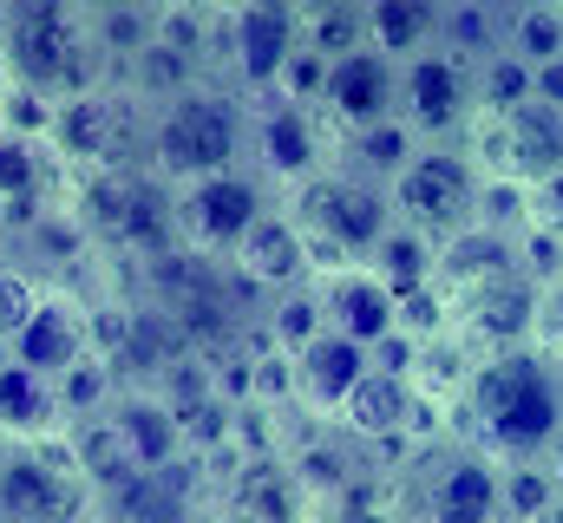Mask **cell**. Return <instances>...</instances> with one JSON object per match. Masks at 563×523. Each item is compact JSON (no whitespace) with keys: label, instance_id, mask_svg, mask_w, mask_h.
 <instances>
[{"label":"cell","instance_id":"obj_1","mask_svg":"<svg viewBox=\"0 0 563 523\" xmlns=\"http://www.w3.org/2000/svg\"><path fill=\"white\" fill-rule=\"evenodd\" d=\"M452 405L478 432V452H492L498 465H531L563 425V380L538 347H511L472 360L465 392Z\"/></svg>","mask_w":563,"mask_h":523},{"label":"cell","instance_id":"obj_2","mask_svg":"<svg viewBox=\"0 0 563 523\" xmlns=\"http://www.w3.org/2000/svg\"><path fill=\"white\" fill-rule=\"evenodd\" d=\"M282 210L295 216L314 275H334V268L367 262L387 243V230H394L387 183H374V177H361V170H347V164H328V170H314L308 183L282 190Z\"/></svg>","mask_w":563,"mask_h":523},{"label":"cell","instance_id":"obj_3","mask_svg":"<svg viewBox=\"0 0 563 523\" xmlns=\"http://www.w3.org/2000/svg\"><path fill=\"white\" fill-rule=\"evenodd\" d=\"M250 157V112L236 92L197 79L170 99L151 105V151L144 164L177 190V183H197V177H217V170H236Z\"/></svg>","mask_w":563,"mask_h":523},{"label":"cell","instance_id":"obj_4","mask_svg":"<svg viewBox=\"0 0 563 523\" xmlns=\"http://www.w3.org/2000/svg\"><path fill=\"white\" fill-rule=\"evenodd\" d=\"M73 216L86 223L92 249L119 262H157L170 256L177 236V190L151 170V164H125V170H86L73 190Z\"/></svg>","mask_w":563,"mask_h":523},{"label":"cell","instance_id":"obj_5","mask_svg":"<svg viewBox=\"0 0 563 523\" xmlns=\"http://www.w3.org/2000/svg\"><path fill=\"white\" fill-rule=\"evenodd\" d=\"M151 99H139L125 79H99L86 92L53 99V131L46 144L73 164V170H125L144 164L151 151Z\"/></svg>","mask_w":563,"mask_h":523},{"label":"cell","instance_id":"obj_6","mask_svg":"<svg viewBox=\"0 0 563 523\" xmlns=\"http://www.w3.org/2000/svg\"><path fill=\"white\" fill-rule=\"evenodd\" d=\"M478 183H485V170L472 164V151H459V144H420L407 157V170L387 183L394 223L439 249L445 236H459V230L478 223Z\"/></svg>","mask_w":563,"mask_h":523},{"label":"cell","instance_id":"obj_7","mask_svg":"<svg viewBox=\"0 0 563 523\" xmlns=\"http://www.w3.org/2000/svg\"><path fill=\"white\" fill-rule=\"evenodd\" d=\"M282 197L269 190L263 170L236 164V170H217V177H197V183H177V236L203 256H236V243L276 210Z\"/></svg>","mask_w":563,"mask_h":523},{"label":"cell","instance_id":"obj_8","mask_svg":"<svg viewBox=\"0 0 563 523\" xmlns=\"http://www.w3.org/2000/svg\"><path fill=\"white\" fill-rule=\"evenodd\" d=\"M99 498L73 471L66 445H7L0 458V523H79Z\"/></svg>","mask_w":563,"mask_h":523},{"label":"cell","instance_id":"obj_9","mask_svg":"<svg viewBox=\"0 0 563 523\" xmlns=\"http://www.w3.org/2000/svg\"><path fill=\"white\" fill-rule=\"evenodd\" d=\"M400 125L413 131L420 144H452L459 131L478 119L472 105V59L445 53V46H426L400 66Z\"/></svg>","mask_w":563,"mask_h":523},{"label":"cell","instance_id":"obj_10","mask_svg":"<svg viewBox=\"0 0 563 523\" xmlns=\"http://www.w3.org/2000/svg\"><path fill=\"white\" fill-rule=\"evenodd\" d=\"M472 164L485 177H511V183L538 190L544 177L563 170V112L531 99V105H518L505 119H478V131H472Z\"/></svg>","mask_w":563,"mask_h":523},{"label":"cell","instance_id":"obj_11","mask_svg":"<svg viewBox=\"0 0 563 523\" xmlns=\"http://www.w3.org/2000/svg\"><path fill=\"white\" fill-rule=\"evenodd\" d=\"M301 46V13L295 0H236L223 13V53H230V73L250 99H269L282 79V66L295 59Z\"/></svg>","mask_w":563,"mask_h":523},{"label":"cell","instance_id":"obj_12","mask_svg":"<svg viewBox=\"0 0 563 523\" xmlns=\"http://www.w3.org/2000/svg\"><path fill=\"white\" fill-rule=\"evenodd\" d=\"M538 301H544V288H538L525 268H511V275H498V281H485V288H472V294L452 301V334L465 341L472 360L531 347V334H538Z\"/></svg>","mask_w":563,"mask_h":523},{"label":"cell","instance_id":"obj_13","mask_svg":"<svg viewBox=\"0 0 563 523\" xmlns=\"http://www.w3.org/2000/svg\"><path fill=\"white\" fill-rule=\"evenodd\" d=\"M250 151H256V170L269 177V190H295L308 183L314 170H328V131L308 105H288V99H263L250 112Z\"/></svg>","mask_w":563,"mask_h":523},{"label":"cell","instance_id":"obj_14","mask_svg":"<svg viewBox=\"0 0 563 523\" xmlns=\"http://www.w3.org/2000/svg\"><path fill=\"white\" fill-rule=\"evenodd\" d=\"M7 354L20 367H33L40 380H59L79 354H92V301L73 294L66 281H46L40 308L26 314V327L7 341Z\"/></svg>","mask_w":563,"mask_h":523},{"label":"cell","instance_id":"obj_15","mask_svg":"<svg viewBox=\"0 0 563 523\" xmlns=\"http://www.w3.org/2000/svg\"><path fill=\"white\" fill-rule=\"evenodd\" d=\"M432 399H426L407 374H387V367H367L361 380H354V392L341 399V432L354 438V445H394V438H413V432H426L432 425Z\"/></svg>","mask_w":563,"mask_h":523},{"label":"cell","instance_id":"obj_16","mask_svg":"<svg viewBox=\"0 0 563 523\" xmlns=\"http://www.w3.org/2000/svg\"><path fill=\"white\" fill-rule=\"evenodd\" d=\"M321 112L328 125H341L347 137L380 119L400 112V66L374 46H354V53H334L328 59V86H321Z\"/></svg>","mask_w":563,"mask_h":523},{"label":"cell","instance_id":"obj_17","mask_svg":"<svg viewBox=\"0 0 563 523\" xmlns=\"http://www.w3.org/2000/svg\"><path fill=\"white\" fill-rule=\"evenodd\" d=\"M420 518L426 523H505V511H498V458L478 452V445L439 452L420 485Z\"/></svg>","mask_w":563,"mask_h":523},{"label":"cell","instance_id":"obj_18","mask_svg":"<svg viewBox=\"0 0 563 523\" xmlns=\"http://www.w3.org/2000/svg\"><path fill=\"white\" fill-rule=\"evenodd\" d=\"M314 294H321V314L334 334H347L354 347H374L400 327V301L387 294V281L354 262V268H334V275H314Z\"/></svg>","mask_w":563,"mask_h":523},{"label":"cell","instance_id":"obj_19","mask_svg":"<svg viewBox=\"0 0 563 523\" xmlns=\"http://www.w3.org/2000/svg\"><path fill=\"white\" fill-rule=\"evenodd\" d=\"M230 268L256 288V294H288V288H308L314 281V262H308V243H301V230H295V216L288 210H269L243 243H236V256Z\"/></svg>","mask_w":563,"mask_h":523},{"label":"cell","instance_id":"obj_20","mask_svg":"<svg viewBox=\"0 0 563 523\" xmlns=\"http://www.w3.org/2000/svg\"><path fill=\"white\" fill-rule=\"evenodd\" d=\"M295 360V412H308V419H334L341 412V399L354 392V380L374 367L367 360V347H354L347 334H334V327H321L301 354H288Z\"/></svg>","mask_w":563,"mask_h":523},{"label":"cell","instance_id":"obj_21","mask_svg":"<svg viewBox=\"0 0 563 523\" xmlns=\"http://www.w3.org/2000/svg\"><path fill=\"white\" fill-rule=\"evenodd\" d=\"M112 399H119V392H112ZM59 445H66V458H73V471L86 478L92 498H112V491H125L132 478H144L139 458H132V445H125V432L112 425V405H106V412H86V419H66Z\"/></svg>","mask_w":563,"mask_h":523},{"label":"cell","instance_id":"obj_22","mask_svg":"<svg viewBox=\"0 0 563 523\" xmlns=\"http://www.w3.org/2000/svg\"><path fill=\"white\" fill-rule=\"evenodd\" d=\"M223 523H308V491L295 485V471L269 458H243L223 498Z\"/></svg>","mask_w":563,"mask_h":523},{"label":"cell","instance_id":"obj_23","mask_svg":"<svg viewBox=\"0 0 563 523\" xmlns=\"http://www.w3.org/2000/svg\"><path fill=\"white\" fill-rule=\"evenodd\" d=\"M112 425L125 432L139 471H170L177 458H190L184 425H177L170 399H164L157 387H119V399H112Z\"/></svg>","mask_w":563,"mask_h":523},{"label":"cell","instance_id":"obj_24","mask_svg":"<svg viewBox=\"0 0 563 523\" xmlns=\"http://www.w3.org/2000/svg\"><path fill=\"white\" fill-rule=\"evenodd\" d=\"M66 432V405H59V387L40 380L33 367L7 360L0 367V438L13 445H46Z\"/></svg>","mask_w":563,"mask_h":523},{"label":"cell","instance_id":"obj_25","mask_svg":"<svg viewBox=\"0 0 563 523\" xmlns=\"http://www.w3.org/2000/svg\"><path fill=\"white\" fill-rule=\"evenodd\" d=\"M361 26H367L374 53H387L394 66H407L413 53L439 46V0H367Z\"/></svg>","mask_w":563,"mask_h":523},{"label":"cell","instance_id":"obj_26","mask_svg":"<svg viewBox=\"0 0 563 523\" xmlns=\"http://www.w3.org/2000/svg\"><path fill=\"white\" fill-rule=\"evenodd\" d=\"M472 105H478V119H505V112L531 105V66L505 46L472 59Z\"/></svg>","mask_w":563,"mask_h":523},{"label":"cell","instance_id":"obj_27","mask_svg":"<svg viewBox=\"0 0 563 523\" xmlns=\"http://www.w3.org/2000/svg\"><path fill=\"white\" fill-rule=\"evenodd\" d=\"M505 53H518L525 66H544L563 53V0H518L505 13Z\"/></svg>","mask_w":563,"mask_h":523},{"label":"cell","instance_id":"obj_28","mask_svg":"<svg viewBox=\"0 0 563 523\" xmlns=\"http://www.w3.org/2000/svg\"><path fill=\"white\" fill-rule=\"evenodd\" d=\"M413 151H420L413 131L400 125V119H380V125H367V131L347 137V170H361V177H374V183H394Z\"/></svg>","mask_w":563,"mask_h":523},{"label":"cell","instance_id":"obj_29","mask_svg":"<svg viewBox=\"0 0 563 523\" xmlns=\"http://www.w3.org/2000/svg\"><path fill=\"white\" fill-rule=\"evenodd\" d=\"M432 262H439V249H432L426 236H413V230H400V223H394V230H387V243L367 256V268H374V275L387 281V294L400 301V294H413V288L432 281Z\"/></svg>","mask_w":563,"mask_h":523},{"label":"cell","instance_id":"obj_30","mask_svg":"<svg viewBox=\"0 0 563 523\" xmlns=\"http://www.w3.org/2000/svg\"><path fill=\"white\" fill-rule=\"evenodd\" d=\"M53 387H59L66 419H86V412H106V405H112V392L125 387V380H119V367H112V360L92 347V354H79V360H73V367H66Z\"/></svg>","mask_w":563,"mask_h":523},{"label":"cell","instance_id":"obj_31","mask_svg":"<svg viewBox=\"0 0 563 523\" xmlns=\"http://www.w3.org/2000/svg\"><path fill=\"white\" fill-rule=\"evenodd\" d=\"M551 498H558V485H551L544 458H531V465H498V511H505V523H538L551 511Z\"/></svg>","mask_w":563,"mask_h":523},{"label":"cell","instance_id":"obj_32","mask_svg":"<svg viewBox=\"0 0 563 523\" xmlns=\"http://www.w3.org/2000/svg\"><path fill=\"white\" fill-rule=\"evenodd\" d=\"M46 183H53L46 137H13V131H0V203H7V197H40Z\"/></svg>","mask_w":563,"mask_h":523},{"label":"cell","instance_id":"obj_33","mask_svg":"<svg viewBox=\"0 0 563 523\" xmlns=\"http://www.w3.org/2000/svg\"><path fill=\"white\" fill-rule=\"evenodd\" d=\"M321 327H328V314H321L314 281H308V288H288V294H276V308H269V347H282V354H301Z\"/></svg>","mask_w":563,"mask_h":523},{"label":"cell","instance_id":"obj_34","mask_svg":"<svg viewBox=\"0 0 563 523\" xmlns=\"http://www.w3.org/2000/svg\"><path fill=\"white\" fill-rule=\"evenodd\" d=\"M478 223L485 230H505V236L531 230V190L511 183V177H485L478 183Z\"/></svg>","mask_w":563,"mask_h":523},{"label":"cell","instance_id":"obj_35","mask_svg":"<svg viewBox=\"0 0 563 523\" xmlns=\"http://www.w3.org/2000/svg\"><path fill=\"white\" fill-rule=\"evenodd\" d=\"M40 294H46V281H40L33 268L0 262V341H13V334L26 327V314L40 308Z\"/></svg>","mask_w":563,"mask_h":523},{"label":"cell","instance_id":"obj_36","mask_svg":"<svg viewBox=\"0 0 563 523\" xmlns=\"http://www.w3.org/2000/svg\"><path fill=\"white\" fill-rule=\"evenodd\" d=\"M0 131H13V137H46V131H53V99L7 79V86H0Z\"/></svg>","mask_w":563,"mask_h":523},{"label":"cell","instance_id":"obj_37","mask_svg":"<svg viewBox=\"0 0 563 523\" xmlns=\"http://www.w3.org/2000/svg\"><path fill=\"white\" fill-rule=\"evenodd\" d=\"M400 334H413V341H439V334H452V301L439 294V281H426L413 294H400Z\"/></svg>","mask_w":563,"mask_h":523},{"label":"cell","instance_id":"obj_38","mask_svg":"<svg viewBox=\"0 0 563 523\" xmlns=\"http://www.w3.org/2000/svg\"><path fill=\"white\" fill-rule=\"evenodd\" d=\"M321 86H328V53L295 46V59L282 66V79H276V99H288V105H314Z\"/></svg>","mask_w":563,"mask_h":523},{"label":"cell","instance_id":"obj_39","mask_svg":"<svg viewBox=\"0 0 563 523\" xmlns=\"http://www.w3.org/2000/svg\"><path fill=\"white\" fill-rule=\"evenodd\" d=\"M328 523H407V511H394V504H374V498H367V485L354 478V485L334 498Z\"/></svg>","mask_w":563,"mask_h":523},{"label":"cell","instance_id":"obj_40","mask_svg":"<svg viewBox=\"0 0 563 523\" xmlns=\"http://www.w3.org/2000/svg\"><path fill=\"white\" fill-rule=\"evenodd\" d=\"M531 347H538L551 367H563V281H551L544 301H538V334H531Z\"/></svg>","mask_w":563,"mask_h":523},{"label":"cell","instance_id":"obj_41","mask_svg":"<svg viewBox=\"0 0 563 523\" xmlns=\"http://www.w3.org/2000/svg\"><path fill=\"white\" fill-rule=\"evenodd\" d=\"M531 223L563 236V170H558V177H544V183L531 190Z\"/></svg>","mask_w":563,"mask_h":523},{"label":"cell","instance_id":"obj_42","mask_svg":"<svg viewBox=\"0 0 563 523\" xmlns=\"http://www.w3.org/2000/svg\"><path fill=\"white\" fill-rule=\"evenodd\" d=\"M531 99L551 105V112H563V53L544 59V66H531Z\"/></svg>","mask_w":563,"mask_h":523},{"label":"cell","instance_id":"obj_43","mask_svg":"<svg viewBox=\"0 0 563 523\" xmlns=\"http://www.w3.org/2000/svg\"><path fill=\"white\" fill-rule=\"evenodd\" d=\"M347 7H367V0H295L301 20H321V13H347Z\"/></svg>","mask_w":563,"mask_h":523},{"label":"cell","instance_id":"obj_44","mask_svg":"<svg viewBox=\"0 0 563 523\" xmlns=\"http://www.w3.org/2000/svg\"><path fill=\"white\" fill-rule=\"evenodd\" d=\"M544 471H551V485L563 491V425H558V438L544 445Z\"/></svg>","mask_w":563,"mask_h":523},{"label":"cell","instance_id":"obj_45","mask_svg":"<svg viewBox=\"0 0 563 523\" xmlns=\"http://www.w3.org/2000/svg\"><path fill=\"white\" fill-rule=\"evenodd\" d=\"M119 7H144V0H79V13H86V20H99V13H119Z\"/></svg>","mask_w":563,"mask_h":523},{"label":"cell","instance_id":"obj_46","mask_svg":"<svg viewBox=\"0 0 563 523\" xmlns=\"http://www.w3.org/2000/svg\"><path fill=\"white\" fill-rule=\"evenodd\" d=\"M538 523H563V491H558V498H551V511H544V518H538Z\"/></svg>","mask_w":563,"mask_h":523},{"label":"cell","instance_id":"obj_47","mask_svg":"<svg viewBox=\"0 0 563 523\" xmlns=\"http://www.w3.org/2000/svg\"><path fill=\"white\" fill-rule=\"evenodd\" d=\"M79 523H112V518H92V511H86V518H79Z\"/></svg>","mask_w":563,"mask_h":523},{"label":"cell","instance_id":"obj_48","mask_svg":"<svg viewBox=\"0 0 563 523\" xmlns=\"http://www.w3.org/2000/svg\"><path fill=\"white\" fill-rule=\"evenodd\" d=\"M7 360H13V354H7V341H0V367H7Z\"/></svg>","mask_w":563,"mask_h":523},{"label":"cell","instance_id":"obj_49","mask_svg":"<svg viewBox=\"0 0 563 523\" xmlns=\"http://www.w3.org/2000/svg\"><path fill=\"white\" fill-rule=\"evenodd\" d=\"M0 86H7V59H0Z\"/></svg>","mask_w":563,"mask_h":523},{"label":"cell","instance_id":"obj_50","mask_svg":"<svg viewBox=\"0 0 563 523\" xmlns=\"http://www.w3.org/2000/svg\"><path fill=\"white\" fill-rule=\"evenodd\" d=\"M144 7H170V0H144Z\"/></svg>","mask_w":563,"mask_h":523}]
</instances>
